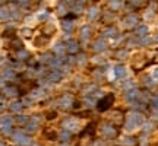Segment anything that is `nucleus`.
Instances as JSON below:
<instances>
[{
    "label": "nucleus",
    "mask_w": 158,
    "mask_h": 146,
    "mask_svg": "<svg viewBox=\"0 0 158 146\" xmlns=\"http://www.w3.org/2000/svg\"><path fill=\"white\" fill-rule=\"evenodd\" d=\"M113 104H114V95L113 94H108V95L102 96L101 99L98 101L97 110L100 112H104V111H107V110H110V108L113 107Z\"/></svg>",
    "instance_id": "nucleus-1"
},
{
    "label": "nucleus",
    "mask_w": 158,
    "mask_h": 146,
    "mask_svg": "<svg viewBox=\"0 0 158 146\" xmlns=\"http://www.w3.org/2000/svg\"><path fill=\"white\" fill-rule=\"evenodd\" d=\"M123 75H124V70H123V67L117 69V76H120V78H122V76H123Z\"/></svg>",
    "instance_id": "nucleus-2"
}]
</instances>
